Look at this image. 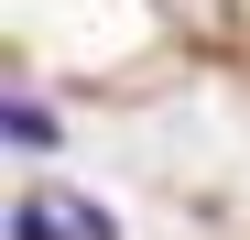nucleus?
<instances>
[{
  "instance_id": "1",
  "label": "nucleus",
  "mask_w": 250,
  "mask_h": 240,
  "mask_svg": "<svg viewBox=\"0 0 250 240\" xmlns=\"http://www.w3.org/2000/svg\"><path fill=\"white\" fill-rule=\"evenodd\" d=\"M11 240H120V218L98 208V196H76V186H22Z\"/></svg>"
},
{
  "instance_id": "2",
  "label": "nucleus",
  "mask_w": 250,
  "mask_h": 240,
  "mask_svg": "<svg viewBox=\"0 0 250 240\" xmlns=\"http://www.w3.org/2000/svg\"><path fill=\"white\" fill-rule=\"evenodd\" d=\"M0 131H11L22 153H44V142H55V120H44V109H33V98H11V109H0Z\"/></svg>"
}]
</instances>
